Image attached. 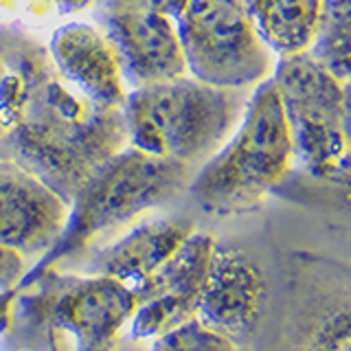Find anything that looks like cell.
Segmentation results:
<instances>
[{"label":"cell","mask_w":351,"mask_h":351,"mask_svg":"<svg viewBox=\"0 0 351 351\" xmlns=\"http://www.w3.org/2000/svg\"><path fill=\"white\" fill-rule=\"evenodd\" d=\"M7 138L18 162L69 204L106 160L130 145L123 108L93 104L55 71Z\"/></svg>","instance_id":"obj_1"},{"label":"cell","mask_w":351,"mask_h":351,"mask_svg":"<svg viewBox=\"0 0 351 351\" xmlns=\"http://www.w3.org/2000/svg\"><path fill=\"white\" fill-rule=\"evenodd\" d=\"M294 143L274 80L246 99L239 123L189 180V193L204 213L235 215L259 206L294 165Z\"/></svg>","instance_id":"obj_2"},{"label":"cell","mask_w":351,"mask_h":351,"mask_svg":"<svg viewBox=\"0 0 351 351\" xmlns=\"http://www.w3.org/2000/svg\"><path fill=\"white\" fill-rule=\"evenodd\" d=\"M246 90L193 77L136 86L123 104L128 143L152 156L202 165L224 145L246 108Z\"/></svg>","instance_id":"obj_3"},{"label":"cell","mask_w":351,"mask_h":351,"mask_svg":"<svg viewBox=\"0 0 351 351\" xmlns=\"http://www.w3.org/2000/svg\"><path fill=\"white\" fill-rule=\"evenodd\" d=\"M191 169V165L152 156L132 145L121 149L73 195L64 233L27 274L51 270L88 248L95 239L167 204L189 186Z\"/></svg>","instance_id":"obj_4"},{"label":"cell","mask_w":351,"mask_h":351,"mask_svg":"<svg viewBox=\"0 0 351 351\" xmlns=\"http://www.w3.org/2000/svg\"><path fill=\"white\" fill-rule=\"evenodd\" d=\"M11 321L40 336L47 351H114L136 310L125 283L106 274H27Z\"/></svg>","instance_id":"obj_5"},{"label":"cell","mask_w":351,"mask_h":351,"mask_svg":"<svg viewBox=\"0 0 351 351\" xmlns=\"http://www.w3.org/2000/svg\"><path fill=\"white\" fill-rule=\"evenodd\" d=\"M294 158L314 178L347 182L349 173V84L340 82L310 53L277 58L272 71Z\"/></svg>","instance_id":"obj_6"},{"label":"cell","mask_w":351,"mask_h":351,"mask_svg":"<svg viewBox=\"0 0 351 351\" xmlns=\"http://www.w3.org/2000/svg\"><path fill=\"white\" fill-rule=\"evenodd\" d=\"M176 27L193 80L246 90L272 77L277 55L259 38L241 0H189Z\"/></svg>","instance_id":"obj_7"},{"label":"cell","mask_w":351,"mask_h":351,"mask_svg":"<svg viewBox=\"0 0 351 351\" xmlns=\"http://www.w3.org/2000/svg\"><path fill=\"white\" fill-rule=\"evenodd\" d=\"M266 301L268 283L257 263L237 248L215 246L197 296V321L213 334L239 345L261 323Z\"/></svg>","instance_id":"obj_8"},{"label":"cell","mask_w":351,"mask_h":351,"mask_svg":"<svg viewBox=\"0 0 351 351\" xmlns=\"http://www.w3.org/2000/svg\"><path fill=\"white\" fill-rule=\"evenodd\" d=\"M69 202L25 165L0 160V244L42 259L64 233Z\"/></svg>","instance_id":"obj_9"},{"label":"cell","mask_w":351,"mask_h":351,"mask_svg":"<svg viewBox=\"0 0 351 351\" xmlns=\"http://www.w3.org/2000/svg\"><path fill=\"white\" fill-rule=\"evenodd\" d=\"M106 33L117 47L125 82L134 88L186 75L173 16L149 9L108 11Z\"/></svg>","instance_id":"obj_10"},{"label":"cell","mask_w":351,"mask_h":351,"mask_svg":"<svg viewBox=\"0 0 351 351\" xmlns=\"http://www.w3.org/2000/svg\"><path fill=\"white\" fill-rule=\"evenodd\" d=\"M53 69L75 90L101 108H123L128 82L114 42L106 29L88 22H69L49 44Z\"/></svg>","instance_id":"obj_11"},{"label":"cell","mask_w":351,"mask_h":351,"mask_svg":"<svg viewBox=\"0 0 351 351\" xmlns=\"http://www.w3.org/2000/svg\"><path fill=\"white\" fill-rule=\"evenodd\" d=\"M195 230L186 217H156L132 226L112 244L95 252L88 263L90 274H106L132 290L167 261Z\"/></svg>","instance_id":"obj_12"},{"label":"cell","mask_w":351,"mask_h":351,"mask_svg":"<svg viewBox=\"0 0 351 351\" xmlns=\"http://www.w3.org/2000/svg\"><path fill=\"white\" fill-rule=\"evenodd\" d=\"M53 71L49 53L38 42L0 33V134L18 125Z\"/></svg>","instance_id":"obj_13"},{"label":"cell","mask_w":351,"mask_h":351,"mask_svg":"<svg viewBox=\"0 0 351 351\" xmlns=\"http://www.w3.org/2000/svg\"><path fill=\"white\" fill-rule=\"evenodd\" d=\"M263 44L277 55H299L310 49L323 0H241Z\"/></svg>","instance_id":"obj_14"},{"label":"cell","mask_w":351,"mask_h":351,"mask_svg":"<svg viewBox=\"0 0 351 351\" xmlns=\"http://www.w3.org/2000/svg\"><path fill=\"white\" fill-rule=\"evenodd\" d=\"M215 246L217 244L211 235L193 230L156 272H152L145 281L132 288L136 305L160 294H173L197 303Z\"/></svg>","instance_id":"obj_15"},{"label":"cell","mask_w":351,"mask_h":351,"mask_svg":"<svg viewBox=\"0 0 351 351\" xmlns=\"http://www.w3.org/2000/svg\"><path fill=\"white\" fill-rule=\"evenodd\" d=\"M349 27H351L349 0H323L312 44L305 51L345 84H349V66H351Z\"/></svg>","instance_id":"obj_16"},{"label":"cell","mask_w":351,"mask_h":351,"mask_svg":"<svg viewBox=\"0 0 351 351\" xmlns=\"http://www.w3.org/2000/svg\"><path fill=\"white\" fill-rule=\"evenodd\" d=\"M290 336L288 351H351V325L347 294L338 303L318 305L316 310H303Z\"/></svg>","instance_id":"obj_17"},{"label":"cell","mask_w":351,"mask_h":351,"mask_svg":"<svg viewBox=\"0 0 351 351\" xmlns=\"http://www.w3.org/2000/svg\"><path fill=\"white\" fill-rule=\"evenodd\" d=\"M149 351H237V345L213 334L197 318L154 338Z\"/></svg>","instance_id":"obj_18"},{"label":"cell","mask_w":351,"mask_h":351,"mask_svg":"<svg viewBox=\"0 0 351 351\" xmlns=\"http://www.w3.org/2000/svg\"><path fill=\"white\" fill-rule=\"evenodd\" d=\"M27 272H29L27 259L20 252L0 244V292L18 288Z\"/></svg>","instance_id":"obj_19"},{"label":"cell","mask_w":351,"mask_h":351,"mask_svg":"<svg viewBox=\"0 0 351 351\" xmlns=\"http://www.w3.org/2000/svg\"><path fill=\"white\" fill-rule=\"evenodd\" d=\"M186 3L189 0H99V7L104 9V14H108V11H123V9H149L176 18Z\"/></svg>","instance_id":"obj_20"},{"label":"cell","mask_w":351,"mask_h":351,"mask_svg":"<svg viewBox=\"0 0 351 351\" xmlns=\"http://www.w3.org/2000/svg\"><path fill=\"white\" fill-rule=\"evenodd\" d=\"M16 290L18 288L0 292V332H7L9 325H11V312H14Z\"/></svg>","instance_id":"obj_21"},{"label":"cell","mask_w":351,"mask_h":351,"mask_svg":"<svg viewBox=\"0 0 351 351\" xmlns=\"http://www.w3.org/2000/svg\"><path fill=\"white\" fill-rule=\"evenodd\" d=\"M53 7L60 9V14H80L93 5V0H49Z\"/></svg>","instance_id":"obj_22"}]
</instances>
